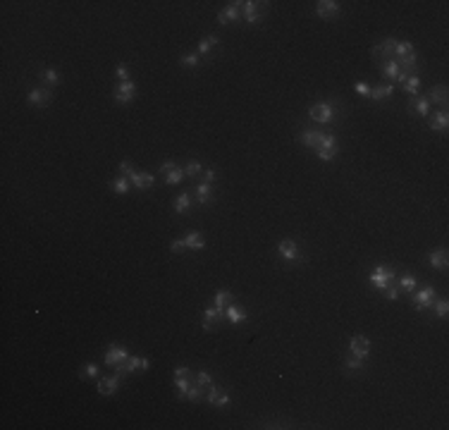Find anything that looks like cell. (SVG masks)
I'll return each instance as SVG.
<instances>
[{
  "mask_svg": "<svg viewBox=\"0 0 449 430\" xmlns=\"http://www.w3.org/2000/svg\"><path fill=\"white\" fill-rule=\"evenodd\" d=\"M416 55V48L411 41H397V46H394V60L397 63H401V60H408V57Z\"/></svg>",
  "mask_w": 449,
  "mask_h": 430,
  "instance_id": "cell-19",
  "label": "cell"
},
{
  "mask_svg": "<svg viewBox=\"0 0 449 430\" xmlns=\"http://www.w3.org/2000/svg\"><path fill=\"white\" fill-rule=\"evenodd\" d=\"M203 395H206V387H201L199 382H193L191 387L182 395V399H187V402H201V399H203Z\"/></svg>",
  "mask_w": 449,
  "mask_h": 430,
  "instance_id": "cell-30",
  "label": "cell"
},
{
  "mask_svg": "<svg viewBox=\"0 0 449 430\" xmlns=\"http://www.w3.org/2000/svg\"><path fill=\"white\" fill-rule=\"evenodd\" d=\"M184 249H187V246H184V239H174V242L170 244V251H172V253H182Z\"/></svg>",
  "mask_w": 449,
  "mask_h": 430,
  "instance_id": "cell-49",
  "label": "cell"
},
{
  "mask_svg": "<svg viewBox=\"0 0 449 430\" xmlns=\"http://www.w3.org/2000/svg\"><path fill=\"white\" fill-rule=\"evenodd\" d=\"M380 72L385 79H389V82H399V76H401V67L397 60H385V63H380Z\"/></svg>",
  "mask_w": 449,
  "mask_h": 430,
  "instance_id": "cell-20",
  "label": "cell"
},
{
  "mask_svg": "<svg viewBox=\"0 0 449 430\" xmlns=\"http://www.w3.org/2000/svg\"><path fill=\"white\" fill-rule=\"evenodd\" d=\"M191 370H189V368H184V366H177L174 368V378H191Z\"/></svg>",
  "mask_w": 449,
  "mask_h": 430,
  "instance_id": "cell-50",
  "label": "cell"
},
{
  "mask_svg": "<svg viewBox=\"0 0 449 430\" xmlns=\"http://www.w3.org/2000/svg\"><path fill=\"white\" fill-rule=\"evenodd\" d=\"M148 366H151V363H148V359H141V356H131V359H127L125 363H120L118 370H120V373H134V370H146Z\"/></svg>",
  "mask_w": 449,
  "mask_h": 430,
  "instance_id": "cell-14",
  "label": "cell"
},
{
  "mask_svg": "<svg viewBox=\"0 0 449 430\" xmlns=\"http://www.w3.org/2000/svg\"><path fill=\"white\" fill-rule=\"evenodd\" d=\"M222 318H225V311H222V308L208 306L206 311H203V330H206V333H213V327L218 325Z\"/></svg>",
  "mask_w": 449,
  "mask_h": 430,
  "instance_id": "cell-9",
  "label": "cell"
},
{
  "mask_svg": "<svg viewBox=\"0 0 449 430\" xmlns=\"http://www.w3.org/2000/svg\"><path fill=\"white\" fill-rule=\"evenodd\" d=\"M368 351H370V342L366 337H352L349 342V354L356 356V359H366Z\"/></svg>",
  "mask_w": 449,
  "mask_h": 430,
  "instance_id": "cell-13",
  "label": "cell"
},
{
  "mask_svg": "<svg viewBox=\"0 0 449 430\" xmlns=\"http://www.w3.org/2000/svg\"><path fill=\"white\" fill-rule=\"evenodd\" d=\"M112 191L115 194H127L129 191V177H118L112 182Z\"/></svg>",
  "mask_w": 449,
  "mask_h": 430,
  "instance_id": "cell-37",
  "label": "cell"
},
{
  "mask_svg": "<svg viewBox=\"0 0 449 430\" xmlns=\"http://www.w3.org/2000/svg\"><path fill=\"white\" fill-rule=\"evenodd\" d=\"M430 101V105L433 103H437V105H442V110L447 108V101H449V96H447V86H433V89L428 91V96H425Z\"/></svg>",
  "mask_w": 449,
  "mask_h": 430,
  "instance_id": "cell-22",
  "label": "cell"
},
{
  "mask_svg": "<svg viewBox=\"0 0 449 430\" xmlns=\"http://www.w3.org/2000/svg\"><path fill=\"white\" fill-rule=\"evenodd\" d=\"M215 46H218V36H206V38H201L199 41V53L201 55H208Z\"/></svg>",
  "mask_w": 449,
  "mask_h": 430,
  "instance_id": "cell-34",
  "label": "cell"
},
{
  "mask_svg": "<svg viewBox=\"0 0 449 430\" xmlns=\"http://www.w3.org/2000/svg\"><path fill=\"white\" fill-rule=\"evenodd\" d=\"M203 177H206V182H208V184H210V182L215 180V170H213V167H208V170H203Z\"/></svg>",
  "mask_w": 449,
  "mask_h": 430,
  "instance_id": "cell-51",
  "label": "cell"
},
{
  "mask_svg": "<svg viewBox=\"0 0 449 430\" xmlns=\"http://www.w3.org/2000/svg\"><path fill=\"white\" fill-rule=\"evenodd\" d=\"M82 373H84V378H98V366H93V363H86Z\"/></svg>",
  "mask_w": 449,
  "mask_h": 430,
  "instance_id": "cell-47",
  "label": "cell"
},
{
  "mask_svg": "<svg viewBox=\"0 0 449 430\" xmlns=\"http://www.w3.org/2000/svg\"><path fill=\"white\" fill-rule=\"evenodd\" d=\"M408 112H418L421 118H428L430 115V101L425 96H414L408 101Z\"/></svg>",
  "mask_w": 449,
  "mask_h": 430,
  "instance_id": "cell-17",
  "label": "cell"
},
{
  "mask_svg": "<svg viewBox=\"0 0 449 430\" xmlns=\"http://www.w3.org/2000/svg\"><path fill=\"white\" fill-rule=\"evenodd\" d=\"M323 136L325 134L323 132H301L299 134V141L304 146H311V148H318L320 146V141H323Z\"/></svg>",
  "mask_w": 449,
  "mask_h": 430,
  "instance_id": "cell-27",
  "label": "cell"
},
{
  "mask_svg": "<svg viewBox=\"0 0 449 430\" xmlns=\"http://www.w3.org/2000/svg\"><path fill=\"white\" fill-rule=\"evenodd\" d=\"M399 291H408V294H414L416 287H418V280L414 278V275H404V278L399 280Z\"/></svg>",
  "mask_w": 449,
  "mask_h": 430,
  "instance_id": "cell-33",
  "label": "cell"
},
{
  "mask_svg": "<svg viewBox=\"0 0 449 430\" xmlns=\"http://www.w3.org/2000/svg\"><path fill=\"white\" fill-rule=\"evenodd\" d=\"M435 306V313H437V318H447V313H449V301L447 299H440L437 304H433Z\"/></svg>",
  "mask_w": 449,
  "mask_h": 430,
  "instance_id": "cell-40",
  "label": "cell"
},
{
  "mask_svg": "<svg viewBox=\"0 0 449 430\" xmlns=\"http://www.w3.org/2000/svg\"><path fill=\"white\" fill-rule=\"evenodd\" d=\"M447 125H449L447 110H437V112H433V115H428V127L433 132H444Z\"/></svg>",
  "mask_w": 449,
  "mask_h": 430,
  "instance_id": "cell-16",
  "label": "cell"
},
{
  "mask_svg": "<svg viewBox=\"0 0 449 430\" xmlns=\"http://www.w3.org/2000/svg\"><path fill=\"white\" fill-rule=\"evenodd\" d=\"M428 261H430V265H433L435 270H447V251H444V249L430 251Z\"/></svg>",
  "mask_w": 449,
  "mask_h": 430,
  "instance_id": "cell-24",
  "label": "cell"
},
{
  "mask_svg": "<svg viewBox=\"0 0 449 430\" xmlns=\"http://www.w3.org/2000/svg\"><path fill=\"white\" fill-rule=\"evenodd\" d=\"M120 172H122V177H131L136 170H134V165H131L129 160H122V163H120Z\"/></svg>",
  "mask_w": 449,
  "mask_h": 430,
  "instance_id": "cell-44",
  "label": "cell"
},
{
  "mask_svg": "<svg viewBox=\"0 0 449 430\" xmlns=\"http://www.w3.org/2000/svg\"><path fill=\"white\" fill-rule=\"evenodd\" d=\"M354 91H356V93H359V96H370V86H368L366 82H356L354 84Z\"/></svg>",
  "mask_w": 449,
  "mask_h": 430,
  "instance_id": "cell-43",
  "label": "cell"
},
{
  "mask_svg": "<svg viewBox=\"0 0 449 430\" xmlns=\"http://www.w3.org/2000/svg\"><path fill=\"white\" fill-rule=\"evenodd\" d=\"M129 182L134 184L136 189H141V191H146V189H151L153 187V174H148V172H134L129 177Z\"/></svg>",
  "mask_w": 449,
  "mask_h": 430,
  "instance_id": "cell-23",
  "label": "cell"
},
{
  "mask_svg": "<svg viewBox=\"0 0 449 430\" xmlns=\"http://www.w3.org/2000/svg\"><path fill=\"white\" fill-rule=\"evenodd\" d=\"M213 406H218V409H225V406H229V395H227V392H225V395L220 392V395H218V399H215Z\"/></svg>",
  "mask_w": 449,
  "mask_h": 430,
  "instance_id": "cell-48",
  "label": "cell"
},
{
  "mask_svg": "<svg viewBox=\"0 0 449 430\" xmlns=\"http://www.w3.org/2000/svg\"><path fill=\"white\" fill-rule=\"evenodd\" d=\"M414 304L418 311H425V308H430V306L435 304V289L430 285L421 287L418 291H414Z\"/></svg>",
  "mask_w": 449,
  "mask_h": 430,
  "instance_id": "cell-3",
  "label": "cell"
},
{
  "mask_svg": "<svg viewBox=\"0 0 449 430\" xmlns=\"http://www.w3.org/2000/svg\"><path fill=\"white\" fill-rule=\"evenodd\" d=\"M50 101H53V91L50 89H31L29 91V103L31 105L43 108V105H48Z\"/></svg>",
  "mask_w": 449,
  "mask_h": 430,
  "instance_id": "cell-15",
  "label": "cell"
},
{
  "mask_svg": "<svg viewBox=\"0 0 449 430\" xmlns=\"http://www.w3.org/2000/svg\"><path fill=\"white\" fill-rule=\"evenodd\" d=\"M277 251H280V256H282L284 261H299V258H301V253H299V246L291 242V239H284V242H280Z\"/></svg>",
  "mask_w": 449,
  "mask_h": 430,
  "instance_id": "cell-18",
  "label": "cell"
},
{
  "mask_svg": "<svg viewBox=\"0 0 449 430\" xmlns=\"http://www.w3.org/2000/svg\"><path fill=\"white\" fill-rule=\"evenodd\" d=\"M225 316H227V320L229 323H244V320H246V311H244L242 306H237L235 301H232V304L227 306V308H225Z\"/></svg>",
  "mask_w": 449,
  "mask_h": 430,
  "instance_id": "cell-25",
  "label": "cell"
},
{
  "mask_svg": "<svg viewBox=\"0 0 449 430\" xmlns=\"http://www.w3.org/2000/svg\"><path fill=\"white\" fill-rule=\"evenodd\" d=\"M394 93V84H382V86H375V89H370V96L373 101H385V98H389Z\"/></svg>",
  "mask_w": 449,
  "mask_h": 430,
  "instance_id": "cell-28",
  "label": "cell"
},
{
  "mask_svg": "<svg viewBox=\"0 0 449 430\" xmlns=\"http://www.w3.org/2000/svg\"><path fill=\"white\" fill-rule=\"evenodd\" d=\"M129 359V354H127V349L125 347H120V344H110L108 347V351H105V366H112V368H118L120 363H125V361Z\"/></svg>",
  "mask_w": 449,
  "mask_h": 430,
  "instance_id": "cell-6",
  "label": "cell"
},
{
  "mask_svg": "<svg viewBox=\"0 0 449 430\" xmlns=\"http://www.w3.org/2000/svg\"><path fill=\"white\" fill-rule=\"evenodd\" d=\"M41 79L48 84V86H55V84H60V74H57L55 70H43V72H41Z\"/></svg>",
  "mask_w": 449,
  "mask_h": 430,
  "instance_id": "cell-39",
  "label": "cell"
},
{
  "mask_svg": "<svg viewBox=\"0 0 449 430\" xmlns=\"http://www.w3.org/2000/svg\"><path fill=\"white\" fill-rule=\"evenodd\" d=\"M115 74H118L120 82H131L129 79V70H127L125 65H118V70H115Z\"/></svg>",
  "mask_w": 449,
  "mask_h": 430,
  "instance_id": "cell-46",
  "label": "cell"
},
{
  "mask_svg": "<svg viewBox=\"0 0 449 430\" xmlns=\"http://www.w3.org/2000/svg\"><path fill=\"white\" fill-rule=\"evenodd\" d=\"M120 387V375H110V378H103V380L98 382V395L103 397H110L115 395Z\"/></svg>",
  "mask_w": 449,
  "mask_h": 430,
  "instance_id": "cell-21",
  "label": "cell"
},
{
  "mask_svg": "<svg viewBox=\"0 0 449 430\" xmlns=\"http://www.w3.org/2000/svg\"><path fill=\"white\" fill-rule=\"evenodd\" d=\"M189 208H191V196L189 194H180L174 199V210H177V213H187Z\"/></svg>",
  "mask_w": 449,
  "mask_h": 430,
  "instance_id": "cell-35",
  "label": "cell"
},
{
  "mask_svg": "<svg viewBox=\"0 0 449 430\" xmlns=\"http://www.w3.org/2000/svg\"><path fill=\"white\" fill-rule=\"evenodd\" d=\"M201 172H203V167H201V163H196V160L184 167V177H196V174H201Z\"/></svg>",
  "mask_w": 449,
  "mask_h": 430,
  "instance_id": "cell-41",
  "label": "cell"
},
{
  "mask_svg": "<svg viewBox=\"0 0 449 430\" xmlns=\"http://www.w3.org/2000/svg\"><path fill=\"white\" fill-rule=\"evenodd\" d=\"M232 301H235V297H232V291H227V289H220L218 294H215V306L222 308V311H225Z\"/></svg>",
  "mask_w": 449,
  "mask_h": 430,
  "instance_id": "cell-32",
  "label": "cell"
},
{
  "mask_svg": "<svg viewBox=\"0 0 449 430\" xmlns=\"http://www.w3.org/2000/svg\"><path fill=\"white\" fill-rule=\"evenodd\" d=\"M394 46H397V38H385L378 46H373V57L378 63H385V60H394Z\"/></svg>",
  "mask_w": 449,
  "mask_h": 430,
  "instance_id": "cell-4",
  "label": "cell"
},
{
  "mask_svg": "<svg viewBox=\"0 0 449 430\" xmlns=\"http://www.w3.org/2000/svg\"><path fill=\"white\" fill-rule=\"evenodd\" d=\"M210 199H213V189H210V184H208V182L199 184V187H196V201H199L201 206H206V203H210Z\"/></svg>",
  "mask_w": 449,
  "mask_h": 430,
  "instance_id": "cell-29",
  "label": "cell"
},
{
  "mask_svg": "<svg viewBox=\"0 0 449 430\" xmlns=\"http://www.w3.org/2000/svg\"><path fill=\"white\" fill-rule=\"evenodd\" d=\"M134 96H136V86H134V82H120L118 86H115V91H112V98H115L120 105L131 103Z\"/></svg>",
  "mask_w": 449,
  "mask_h": 430,
  "instance_id": "cell-2",
  "label": "cell"
},
{
  "mask_svg": "<svg viewBox=\"0 0 449 430\" xmlns=\"http://www.w3.org/2000/svg\"><path fill=\"white\" fill-rule=\"evenodd\" d=\"M160 174H165L167 184H180V182L184 180V170L177 167L174 163H163V165H160Z\"/></svg>",
  "mask_w": 449,
  "mask_h": 430,
  "instance_id": "cell-12",
  "label": "cell"
},
{
  "mask_svg": "<svg viewBox=\"0 0 449 430\" xmlns=\"http://www.w3.org/2000/svg\"><path fill=\"white\" fill-rule=\"evenodd\" d=\"M394 280H397V272L392 270V268H385V265H378L373 272H370V282H373L378 289H385V287L394 285Z\"/></svg>",
  "mask_w": 449,
  "mask_h": 430,
  "instance_id": "cell-1",
  "label": "cell"
},
{
  "mask_svg": "<svg viewBox=\"0 0 449 430\" xmlns=\"http://www.w3.org/2000/svg\"><path fill=\"white\" fill-rule=\"evenodd\" d=\"M339 12H342V7H339V3H335V0H320V3H316V14L323 17V19H332V17H337Z\"/></svg>",
  "mask_w": 449,
  "mask_h": 430,
  "instance_id": "cell-11",
  "label": "cell"
},
{
  "mask_svg": "<svg viewBox=\"0 0 449 430\" xmlns=\"http://www.w3.org/2000/svg\"><path fill=\"white\" fill-rule=\"evenodd\" d=\"M382 291H385V297L389 299V301H394V299H399V294H401V291H399V287H397V285H389V287H385V289H382Z\"/></svg>",
  "mask_w": 449,
  "mask_h": 430,
  "instance_id": "cell-45",
  "label": "cell"
},
{
  "mask_svg": "<svg viewBox=\"0 0 449 430\" xmlns=\"http://www.w3.org/2000/svg\"><path fill=\"white\" fill-rule=\"evenodd\" d=\"M263 5L265 3H256V0H246V3H242V14H244V19L249 22V24H256L258 19L263 17Z\"/></svg>",
  "mask_w": 449,
  "mask_h": 430,
  "instance_id": "cell-5",
  "label": "cell"
},
{
  "mask_svg": "<svg viewBox=\"0 0 449 430\" xmlns=\"http://www.w3.org/2000/svg\"><path fill=\"white\" fill-rule=\"evenodd\" d=\"M193 382H199L201 387H210V385H213V375L206 373V370H201V373H193Z\"/></svg>",
  "mask_w": 449,
  "mask_h": 430,
  "instance_id": "cell-38",
  "label": "cell"
},
{
  "mask_svg": "<svg viewBox=\"0 0 449 430\" xmlns=\"http://www.w3.org/2000/svg\"><path fill=\"white\" fill-rule=\"evenodd\" d=\"M244 14H242V3H229L225 10H222L220 14H218V22H220L222 27L225 24H232V22H239Z\"/></svg>",
  "mask_w": 449,
  "mask_h": 430,
  "instance_id": "cell-8",
  "label": "cell"
},
{
  "mask_svg": "<svg viewBox=\"0 0 449 430\" xmlns=\"http://www.w3.org/2000/svg\"><path fill=\"white\" fill-rule=\"evenodd\" d=\"M344 368L349 370V373H361V368H363V359H356V356L349 354V359L344 361Z\"/></svg>",
  "mask_w": 449,
  "mask_h": 430,
  "instance_id": "cell-36",
  "label": "cell"
},
{
  "mask_svg": "<svg viewBox=\"0 0 449 430\" xmlns=\"http://www.w3.org/2000/svg\"><path fill=\"white\" fill-rule=\"evenodd\" d=\"M401 89L406 91V93H411V96H418V91H421V76L418 74H408L404 82H401Z\"/></svg>",
  "mask_w": 449,
  "mask_h": 430,
  "instance_id": "cell-26",
  "label": "cell"
},
{
  "mask_svg": "<svg viewBox=\"0 0 449 430\" xmlns=\"http://www.w3.org/2000/svg\"><path fill=\"white\" fill-rule=\"evenodd\" d=\"M318 151V158L320 160H332L335 158V153H337V139L332 136V134H325L323 141H320V146L316 148Z\"/></svg>",
  "mask_w": 449,
  "mask_h": 430,
  "instance_id": "cell-10",
  "label": "cell"
},
{
  "mask_svg": "<svg viewBox=\"0 0 449 430\" xmlns=\"http://www.w3.org/2000/svg\"><path fill=\"white\" fill-rule=\"evenodd\" d=\"M308 115H311V120L320 122V125H327L332 120V115H335V108L330 103H316V105H311Z\"/></svg>",
  "mask_w": 449,
  "mask_h": 430,
  "instance_id": "cell-7",
  "label": "cell"
},
{
  "mask_svg": "<svg viewBox=\"0 0 449 430\" xmlns=\"http://www.w3.org/2000/svg\"><path fill=\"white\" fill-rule=\"evenodd\" d=\"M184 246H187V249H193V251H201V249H206V242L201 239L199 232H189V234L184 237Z\"/></svg>",
  "mask_w": 449,
  "mask_h": 430,
  "instance_id": "cell-31",
  "label": "cell"
},
{
  "mask_svg": "<svg viewBox=\"0 0 449 430\" xmlns=\"http://www.w3.org/2000/svg\"><path fill=\"white\" fill-rule=\"evenodd\" d=\"M180 63H182V67H199V55H193V53H189V55H182Z\"/></svg>",
  "mask_w": 449,
  "mask_h": 430,
  "instance_id": "cell-42",
  "label": "cell"
}]
</instances>
